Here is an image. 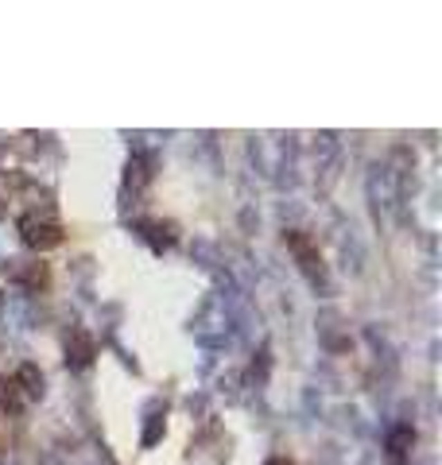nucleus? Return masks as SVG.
I'll return each instance as SVG.
<instances>
[{
  "instance_id": "nucleus-1",
  "label": "nucleus",
  "mask_w": 442,
  "mask_h": 465,
  "mask_svg": "<svg viewBox=\"0 0 442 465\" xmlns=\"http://www.w3.org/2000/svg\"><path fill=\"white\" fill-rule=\"evenodd\" d=\"M20 229H24V240H28L31 248H50V245H59L62 240V229L55 225V221H47V218H24L20 221Z\"/></svg>"
}]
</instances>
